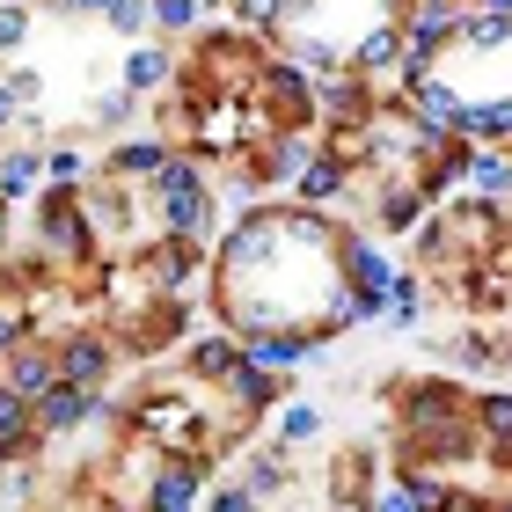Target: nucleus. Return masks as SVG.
<instances>
[{"mask_svg": "<svg viewBox=\"0 0 512 512\" xmlns=\"http://www.w3.org/2000/svg\"><path fill=\"white\" fill-rule=\"evenodd\" d=\"M154 198H161V242H205L213 235V191L191 161H169L154 176Z\"/></svg>", "mask_w": 512, "mask_h": 512, "instance_id": "obj_1", "label": "nucleus"}, {"mask_svg": "<svg viewBox=\"0 0 512 512\" xmlns=\"http://www.w3.org/2000/svg\"><path fill=\"white\" fill-rule=\"evenodd\" d=\"M461 183H469V198H483V205L512 198V147H469V139H461Z\"/></svg>", "mask_w": 512, "mask_h": 512, "instance_id": "obj_2", "label": "nucleus"}, {"mask_svg": "<svg viewBox=\"0 0 512 512\" xmlns=\"http://www.w3.org/2000/svg\"><path fill=\"white\" fill-rule=\"evenodd\" d=\"M344 191H352V161H344L337 147H330V154H315L308 169L293 176V198H300V213H315V205H337Z\"/></svg>", "mask_w": 512, "mask_h": 512, "instance_id": "obj_3", "label": "nucleus"}, {"mask_svg": "<svg viewBox=\"0 0 512 512\" xmlns=\"http://www.w3.org/2000/svg\"><path fill=\"white\" fill-rule=\"evenodd\" d=\"M388 66H403V22H381L344 52V74H359V81H381Z\"/></svg>", "mask_w": 512, "mask_h": 512, "instance_id": "obj_4", "label": "nucleus"}, {"mask_svg": "<svg viewBox=\"0 0 512 512\" xmlns=\"http://www.w3.org/2000/svg\"><path fill=\"white\" fill-rule=\"evenodd\" d=\"M169 161H176L169 139H118V147L103 154V176H118V183H125V176H161Z\"/></svg>", "mask_w": 512, "mask_h": 512, "instance_id": "obj_5", "label": "nucleus"}, {"mask_svg": "<svg viewBox=\"0 0 512 512\" xmlns=\"http://www.w3.org/2000/svg\"><path fill=\"white\" fill-rule=\"evenodd\" d=\"M454 139H469V147H512V96H476Z\"/></svg>", "mask_w": 512, "mask_h": 512, "instance_id": "obj_6", "label": "nucleus"}, {"mask_svg": "<svg viewBox=\"0 0 512 512\" xmlns=\"http://www.w3.org/2000/svg\"><path fill=\"white\" fill-rule=\"evenodd\" d=\"M88 410H96V388H66V381H59V388L37 403V425H44V432H74Z\"/></svg>", "mask_w": 512, "mask_h": 512, "instance_id": "obj_7", "label": "nucleus"}, {"mask_svg": "<svg viewBox=\"0 0 512 512\" xmlns=\"http://www.w3.org/2000/svg\"><path fill=\"white\" fill-rule=\"evenodd\" d=\"M103 366H110V352H103L96 337H81V344H66V352H59V381L66 388H96Z\"/></svg>", "mask_w": 512, "mask_h": 512, "instance_id": "obj_8", "label": "nucleus"}, {"mask_svg": "<svg viewBox=\"0 0 512 512\" xmlns=\"http://www.w3.org/2000/svg\"><path fill=\"white\" fill-rule=\"evenodd\" d=\"M169 74H176V59L161 52V44H139V52L125 59V88H132V96H147V88H169Z\"/></svg>", "mask_w": 512, "mask_h": 512, "instance_id": "obj_9", "label": "nucleus"}, {"mask_svg": "<svg viewBox=\"0 0 512 512\" xmlns=\"http://www.w3.org/2000/svg\"><path fill=\"white\" fill-rule=\"evenodd\" d=\"M44 176V154L37 147H15V154H0V205H15V198H30V183Z\"/></svg>", "mask_w": 512, "mask_h": 512, "instance_id": "obj_10", "label": "nucleus"}, {"mask_svg": "<svg viewBox=\"0 0 512 512\" xmlns=\"http://www.w3.org/2000/svg\"><path fill=\"white\" fill-rule=\"evenodd\" d=\"M8 388L22 395V403H30V395L44 403V395L59 388V359H44V352H30V359H15V374H8Z\"/></svg>", "mask_w": 512, "mask_h": 512, "instance_id": "obj_11", "label": "nucleus"}, {"mask_svg": "<svg viewBox=\"0 0 512 512\" xmlns=\"http://www.w3.org/2000/svg\"><path fill=\"white\" fill-rule=\"evenodd\" d=\"M198 15H205V0H154V30L161 37H191Z\"/></svg>", "mask_w": 512, "mask_h": 512, "instance_id": "obj_12", "label": "nucleus"}, {"mask_svg": "<svg viewBox=\"0 0 512 512\" xmlns=\"http://www.w3.org/2000/svg\"><path fill=\"white\" fill-rule=\"evenodd\" d=\"M30 96H37V74H30V66H15V74L0 81V132L22 118V103H30Z\"/></svg>", "mask_w": 512, "mask_h": 512, "instance_id": "obj_13", "label": "nucleus"}, {"mask_svg": "<svg viewBox=\"0 0 512 512\" xmlns=\"http://www.w3.org/2000/svg\"><path fill=\"white\" fill-rule=\"evenodd\" d=\"M191 498H198V476L191 469H176V476L154 483V512H191Z\"/></svg>", "mask_w": 512, "mask_h": 512, "instance_id": "obj_14", "label": "nucleus"}, {"mask_svg": "<svg viewBox=\"0 0 512 512\" xmlns=\"http://www.w3.org/2000/svg\"><path fill=\"white\" fill-rule=\"evenodd\" d=\"M110 30L118 37H147L154 30V0H118V8H110Z\"/></svg>", "mask_w": 512, "mask_h": 512, "instance_id": "obj_15", "label": "nucleus"}, {"mask_svg": "<svg viewBox=\"0 0 512 512\" xmlns=\"http://www.w3.org/2000/svg\"><path fill=\"white\" fill-rule=\"evenodd\" d=\"M476 417H483V432H491V439H512V395H483Z\"/></svg>", "mask_w": 512, "mask_h": 512, "instance_id": "obj_16", "label": "nucleus"}, {"mask_svg": "<svg viewBox=\"0 0 512 512\" xmlns=\"http://www.w3.org/2000/svg\"><path fill=\"white\" fill-rule=\"evenodd\" d=\"M235 8V22H249V30H278V8L286 0H227Z\"/></svg>", "mask_w": 512, "mask_h": 512, "instance_id": "obj_17", "label": "nucleus"}, {"mask_svg": "<svg viewBox=\"0 0 512 512\" xmlns=\"http://www.w3.org/2000/svg\"><path fill=\"white\" fill-rule=\"evenodd\" d=\"M315 425H322L315 403H286V417H278V432H286V439H315Z\"/></svg>", "mask_w": 512, "mask_h": 512, "instance_id": "obj_18", "label": "nucleus"}, {"mask_svg": "<svg viewBox=\"0 0 512 512\" xmlns=\"http://www.w3.org/2000/svg\"><path fill=\"white\" fill-rule=\"evenodd\" d=\"M132 110H139V96H132V88H110V96L96 103V125H125Z\"/></svg>", "mask_w": 512, "mask_h": 512, "instance_id": "obj_19", "label": "nucleus"}, {"mask_svg": "<svg viewBox=\"0 0 512 512\" xmlns=\"http://www.w3.org/2000/svg\"><path fill=\"white\" fill-rule=\"evenodd\" d=\"M22 417H30V403H22L15 388H0V447H8V439L22 432Z\"/></svg>", "mask_w": 512, "mask_h": 512, "instance_id": "obj_20", "label": "nucleus"}, {"mask_svg": "<svg viewBox=\"0 0 512 512\" xmlns=\"http://www.w3.org/2000/svg\"><path fill=\"white\" fill-rule=\"evenodd\" d=\"M22 37H30V8H0V52H15Z\"/></svg>", "mask_w": 512, "mask_h": 512, "instance_id": "obj_21", "label": "nucleus"}, {"mask_svg": "<svg viewBox=\"0 0 512 512\" xmlns=\"http://www.w3.org/2000/svg\"><path fill=\"white\" fill-rule=\"evenodd\" d=\"M52 8H59V15H110L118 0H52Z\"/></svg>", "mask_w": 512, "mask_h": 512, "instance_id": "obj_22", "label": "nucleus"}, {"mask_svg": "<svg viewBox=\"0 0 512 512\" xmlns=\"http://www.w3.org/2000/svg\"><path fill=\"white\" fill-rule=\"evenodd\" d=\"M381 512H425V505H417L410 491H388V498H381Z\"/></svg>", "mask_w": 512, "mask_h": 512, "instance_id": "obj_23", "label": "nucleus"}, {"mask_svg": "<svg viewBox=\"0 0 512 512\" xmlns=\"http://www.w3.org/2000/svg\"><path fill=\"white\" fill-rule=\"evenodd\" d=\"M213 512H249V491H220V498H213Z\"/></svg>", "mask_w": 512, "mask_h": 512, "instance_id": "obj_24", "label": "nucleus"}, {"mask_svg": "<svg viewBox=\"0 0 512 512\" xmlns=\"http://www.w3.org/2000/svg\"><path fill=\"white\" fill-rule=\"evenodd\" d=\"M0 242H8V205H0Z\"/></svg>", "mask_w": 512, "mask_h": 512, "instance_id": "obj_25", "label": "nucleus"}, {"mask_svg": "<svg viewBox=\"0 0 512 512\" xmlns=\"http://www.w3.org/2000/svg\"><path fill=\"white\" fill-rule=\"evenodd\" d=\"M205 8H227V0H205Z\"/></svg>", "mask_w": 512, "mask_h": 512, "instance_id": "obj_26", "label": "nucleus"}]
</instances>
